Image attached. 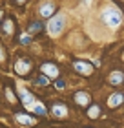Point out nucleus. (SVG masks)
<instances>
[{"label": "nucleus", "mask_w": 124, "mask_h": 128, "mask_svg": "<svg viewBox=\"0 0 124 128\" xmlns=\"http://www.w3.org/2000/svg\"><path fill=\"white\" fill-rule=\"evenodd\" d=\"M37 84H40V86H48V84H49V77L42 73L40 77H37Z\"/></svg>", "instance_id": "aec40b11"}, {"label": "nucleus", "mask_w": 124, "mask_h": 128, "mask_svg": "<svg viewBox=\"0 0 124 128\" xmlns=\"http://www.w3.org/2000/svg\"><path fill=\"white\" fill-rule=\"evenodd\" d=\"M122 2H124V0H122Z\"/></svg>", "instance_id": "393cba45"}, {"label": "nucleus", "mask_w": 124, "mask_h": 128, "mask_svg": "<svg viewBox=\"0 0 124 128\" xmlns=\"http://www.w3.org/2000/svg\"><path fill=\"white\" fill-rule=\"evenodd\" d=\"M108 84H111V86H122L124 84V72L122 70L117 68L108 75Z\"/></svg>", "instance_id": "9b49d317"}, {"label": "nucleus", "mask_w": 124, "mask_h": 128, "mask_svg": "<svg viewBox=\"0 0 124 128\" xmlns=\"http://www.w3.org/2000/svg\"><path fill=\"white\" fill-rule=\"evenodd\" d=\"M122 60H124V51H122Z\"/></svg>", "instance_id": "b1692460"}, {"label": "nucleus", "mask_w": 124, "mask_h": 128, "mask_svg": "<svg viewBox=\"0 0 124 128\" xmlns=\"http://www.w3.org/2000/svg\"><path fill=\"white\" fill-rule=\"evenodd\" d=\"M44 30H46V26H44L42 20H31V22L27 24V33L33 35V37H35V35H40Z\"/></svg>", "instance_id": "4468645a"}, {"label": "nucleus", "mask_w": 124, "mask_h": 128, "mask_svg": "<svg viewBox=\"0 0 124 128\" xmlns=\"http://www.w3.org/2000/svg\"><path fill=\"white\" fill-rule=\"evenodd\" d=\"M100 20H102V24L106 28L115 30V28H119L124 22V15H122L121 9L113 8V6H108V8L102 9V13H100Z\"/></svg>", "instance_id": "f257e3e1"}, {"label": "nucleus", "mask_w": 124, "mask_h": 128, "mask_svg": "<svg viewBox=\"0 0 124 128\" xmlns=\"http://www.w3.org/2000/svg\"><path fill=\"white\" fill-rule=\"evenodd\" d=\"M5 101H7L9 104H16L18 102V97L15 95V92L11 86H5Z\"/></svg>", "instance_id": "dca6fc26"}, {"label": "nucleus", "mask_w": 124, "mask_h": 128, "mask_svg": "<svg viewBox=\"0 0 124 128\" xmlns=\"http://www.w3.org/2000/svg\"><path fill=\"white\" fill-rule=\"evenodd\" d=\"M40 72H42L44 75H48L49 79H57L58 75H60V70H58V66H57V64H53V62H42Z\"/></svg>", "instance_id": "6e6552de"}, {"label": "nucleus", "mask_w": 124, "mask_h": 128, "mask_svg": "<svg viewBox=\"0 0 124 128\" xmlns=\"http://www.w3.org/2000/svg\"><path fill=\"white\" fill-rule=\"evenodd\" d=\"M122 102H124V94L122 92H113V94L108 97V101H106L108 108H119Z\"/></svg>", "instance_id": "f8f14e48"}, {"label": "nucleus", "mask_w": 124, "mask_h": 128, "mask_svg": "<svg viewBox=\"0 0 124 128\" xmlns=\"http://www.w3.org/2000/svg\"><path fill=\"white\" fill-rule=\"evenodd\" d=\"M5 64H7V51H5L4 44L0 42V66L5 68Z\"/></svg>", "instance_id": "f3484780"}, {"label": "nucleus", "mask_w": 124, "mask_h": 128, "mask_svg": "<svg viewBox=\"0 0 124 128\" xmlns=\"http://www.w3.org/2000/svg\"><path fill=\"white\" fill-rule=\"evenodd\" d=\"M55 88H57V90H64V88H66V82H64L62 79H57V82H55Z\"/></svg>", "instance_id": "412c9836"}, {"label": "nucleus", "mask_w": 124, "mask_h": 128, "mask_svg": "<svg viewBox=\"0 0 124 128\" xmlns=\"http://www.w3.org/2000/svg\"><path fill=\"white\" fill-rule=\"evenodd\" d=\"M13 70H15V73L18 75V77H27V75L33 72V60L29 59V57L20 55V57H16L15 62H13Z\"/></svg>", "instance_id": "f03ea898"}, {"label": "nucleus", "mask_w": 124, "mask_h": 128, "mask_svg": "<svg viewBox=\"0 0 124 128\" xmlns=\"http://www.w3.org/2000/svg\"><path fill=\"white\" fill-rule=\"evenodd\" d=\"M86 110H88L86 114H88V117H90V119H99V117H100V114H102L100 106H99V104H95V102H91Z\"/></svg>", "instance_id": "2eb2a0df"}, {"label": "nucleus", "mask_w": 124, "mask_h": 128, "mask_svg": "<svg viewBox=\"0 0 124 128\" xmlns=\"http://www.w3.org/2000/svg\"><path fill=\"white\" fill-rule=\"evenodd\" d=\"M13 2H15L16 6H24V4L27 2V0H13Z\"/></svg>", "instance_id": "4be33fe9"}, {"label": "nucleus", "mask_w": 124, "mask_h": 128, "mask_svg": "<svg viewBox=\"0 0 124 128\" xmlns=\"http://www.w3.org/2000/svg\"><path fill=\"white\" fill-rule=\"evenodd\" d=\"M0 30H2V33L5 35V37H13V35H15V20L11 18V16L4 18V20H2V26H0Z\"/></svg>", "instance_id": "ddd939ff"}, {"label": "nucleus", "mask_w": 124, "mask_h": 128, "mask_svg": "<svg viewBox=\"0 0 124 128\" xmlns=\"http://www.w3.org/2000/svg\"><path fill=\"white\" fill-rule=\"evenodd\" d=\"M57 11V4L51 2V0H48V2H42L38 6V15L42 16V18H51L53 15H55Z\"/></svg>", "instance_id": "39448f33"}, {"label": "nucleus", "mask_w": 124, "mask_h": 128, "mask_svg": "<svg viewBox=\"0 0 124 128\" xmlns=\"http://www.w3.org/2000/svg\"><path fill=\"white\" fill-rule=\"evenodd\" d=\"M2 16H4V9H0V18H2Z\"/></svg>", "instance_id": "5701e85b"}, {"label": "nucleus", "mask_w": 124, "mask_h": 128, "mask_svg": "<svg viewBox=\"0 0 124 128\" xmlns=\"http://www.w3.org/2000/svg\"><path fill=\"white\" fill-rule=\"evenodd\" d=\"M15 121H16V123H18L20 126H24V128H29V126H35V124H37L35 117H33V115H27L26 112L15 114Z\"/></svg>", "instance_id": "1a4fd4ad"}, {"label": "nucleus", "mask_w": 124, "mask_h": 128, "mask_svg": "<svg viewBox=\"0 0 124 128\" xmlns=\"http://www.w3.org/2000/svg\"><path fill=\"white\" fill-rule=\"evenodd\" d=\"M64 28H66V15H62V13L53 15L48 22V31H49L51 37H58Z\"/></svg>", "instance_id": "7ed1b4c3"}, {"label": "nucleus", "mask_w": 124, "mask_h": 128, "mask_svg": "<svg viewBox=\"0 0 124 128\" xmlns=\"http://www.w3.org/2000/svg\"><path fill=\"white\" fill-rule=\"evenodd\" d=\"M18 99H20V102H22L24 108H31V106H35V102H37L35 101V95L26 88H18Z\"/></svg>", "instance_id": "423d86ee"}, {"label": "nucleus", "mask_w": 124, "mask_h": 128, "mask_svg": "<svg viewBox=\"0 0 124 128\" xmlns=\"http://www.w3.org/2000/svg\"><path fill=\"white\" fill-rule=\"evenodd\" d=\"M33 114H37V115H48V110H46V106H44V104H40V102H35Z\"/></svg>", "instance_id": "a211bd4d"}, {"label": "nucleus", "mask_w": 124, "mask_h": 128, "mask_svg": "<svg viewBox=\"0 0 124 128\" xmlns=\"http://www.w3.org/2000/svg\"><path fill=\"white\" fill-rule=\"evenodd\" d=\"M73 102L79 108H88L91 104V95L88 92H75L73 94Z\"/></svg>", "instance_id": "0eeeda50"}, {"label": "nucleus", "mask_w": 124, "mask_h": 128, "mask_svg": "<svg viewBox=\"0 0 124 128\" xmlns=\"http://www.w3.org/2000/svg\"><path fill=\"white\" fill-rule=\"evenodd\" d=\"M68 114H69V108H68V104H64V102H55L51 106V115L57 117V119L68 117Z\"/></svg>", "instance_id": "9d476101"}, {"label": "nucleus", "mask_w": 124, "mask_h": 128, "mask_svg": "<svg viewBox=\"0 0 124 128\" xmlns=\"http://www.w3.org/2000/svg\"><path fill=\"white\" fill-rule=\"evenodd\" d=\"M31 42H33V37L29 33L20 35V37H18V44H22V46H27V44H31Z\"/></svg>", "instance_id": "6ab92c4d"}, {"label": "nucleus", "mask_w": 124, "mask_h": 128, "mask_svg": "<svg viewBox=\"0 0 124 128\" xmlns=\"http://www.w3.org/2000/svg\"><path fill=\"white\" fill-rule=\"evenodd\" d=\"M73 70H75L77 73H80L82 77H90L95 68H93V64H91V62L82 60V59H77V60H73Z\"/></svg>", "instance_id": "20e7f679"}]
</instances>
